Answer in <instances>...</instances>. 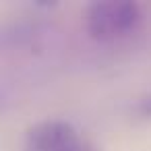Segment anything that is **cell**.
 I'll use <instances>...</instances> for the list:
<instances>
[{"label":"cell","mask_w":151,"mask_h":151,"mask_svg":"<svg viewBox=\"0 0 151 151\" xmlns=\"http://www.w3.org/2000/svg\"><path fill=\"white\" fill-rule=\"evenodd\" d=\"M27 151H97L81 132L64 120H44L29 128Z\"/></svg>","instance_id":"obj_2"},{"label":"cell","mask_w":151,"mask_h":151,"mask_svg":"<svg viewBox=\"0 0 151 151\" xmlns=\"http://www.w3.org/2000/svg\"><path fill=\"white\" fill-rule=\"evenodd\" d=\"M145 21V11L134 0H104L87 6V33L101 44L130 37Z\"/></svg>","instance_id":"obj_1"},{"label":"cell","mask_w":151,"mask_h":151,"mask_svg":"<svg viewBox=\"0 0 151 151\" xmlns=\"http://www.w3.org/2000/svg\"><path fill=\"white\" fill-rule=\"evenodd\" d=\"M139 112H141L143 116H151V95L145 97V99H141V104H139Z\"/></svg>","instance_id":"obj_3"}]
</instances>
